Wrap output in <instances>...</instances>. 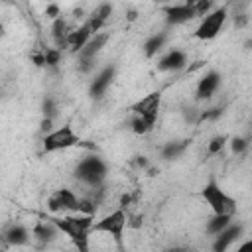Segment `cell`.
I'll return each instance as SVG.
<instances>
[{
	"mask_svg": "<svg viewBox=\"0 0 252 252\" xmlns=\"http://www.w3.org/2000/svg\"><path fill=\"white\" fill-rule=\"evenodd\" d=\"M55 226L61 234L69 238L75 252H91V232L94 219L93 215H63V217H51Z\"/></svg>",
	"mask_w": 252,
	"mask_h": 252,
	"instance_id": "6da1fadb",
	"label": "cell"
},
{
	"mask_svg": "<svg viewBox=\"0 0 252 252\" xmlns=\"http://www.w3.org/2000/svg\"><path fill=\"white\" fill-rule=\"evenodd\" d=\"M106 173H108L106 161L102 158L94 156V154L83 158L77 163V167H75V177L83 185H87L89 189H100L102 183H104V179H106Z\"/></svg>",
	"mask_w": 252,
	"mask_h": 252,
	"instance_id": "7a4b0ae2",
	"label": "cell"
},
{
	"mask_svg": "<svg viewBox=\"0 0 252 252\" xmlns=\"http://www.w3.org/2000/svg\"><path fill=\"white\" fill-rule=\"evenodd\" d=\"M128 215L124 209H116L108 215H104L102 219L94 220L93 224V232H102V234H110L112 240L116 242L118 250L124 252V230L128 226Z\"/></svg>",
	"mask_w": 252,
	"mask_h": 252,
	"instance_id": "3957f363",
	"label": "cell"
},
{
	"mask_svg": "<svg viewBox=\"0 0 252 252\" xmlns=\"http://www.w3.org/2000/svg\"><path fill=\"white\" fill-rule=\"evenodd\" d=\"M201 197L207 201V205L211 207L213 215H230V217H234V213H236V201L215 179H209L203 185Z\"/></svg>",
	"mask_w": 252,
	"mask_h": 252,
	"instance_id": "277c9868",
	"label": "cell"
},
{
	"mask_svg": "<svg viewBox=\"0 0 252 252\" xmlns=\"http://www.w3.org/2000/svg\"><path fill=\"white\" fill-rule=\"evenodd\" d=\"M81 144V136L75 132V128L71 124H63L59 128H53L49 134L43 136L41 140V148L45 154H53V152H63L69 148H75Z\"/></svg>",
	"mask_w": 252,
	"mask_h": 252,
	"instance_id": "5b68a950",
	"label": "cell"
},
{
	"mask_svg": "<svg viewBox=\"0 0 252 252\" xmlns=\"http://www.w3.org/2000/svg\"><path fill=\"white\" fill-rule=\"evenodd\" d=\"M47 209L57 217L77 215V213H81V197L69 187H59L49 195Z\"/></svg>",
	"mask_w": 252,
	"mask_h": 252,
	"instance_id": "8992f818",
	"label": "cell"
},
{
	"mask_svg": "<svg viewBox=\"0 0 252 252\" xmlns=\"http://www.w3.org/2000/svg\"><path fill=\"white\" fill-rule=\"evenodd\" d=\"M226 18H228V8L226 6H215L205 18H201V22L195 30V37L203 39V41L217 37L220 33V30L224 28Z\"/></svg>",
	"mask_w": 252,
	"mask_h": 252,
	"instance_id": "52a82bcc",
	"label": "cell"
},
{
	"mask_svg": "<svg viewBox=\"0 0 252 252\" xmlns=\"http://www.w3.org/2000/svg\"><path fill=\"white\" fill-rule=\"evenodd\" d=\"M110 39V33H106V32H100V33H94L93 37H91V41L77 53V57H79V67H81V71H91L93 67H94V63H96V57H98V53L104 49V45H106V41Z\"/></svg>",
	"mask_w": 252,
	"mask_h": 252,
	"instance_id": "ba28073f",
	"label": "cell"
},
{
	"mask_svg": "<svg viewBox=\"0 0 252 252\" xmlns=\"http://www.w3.org/2000/svg\"><path fill=\"white\" fill-rule=\"evenodd\" d=\"M159 104H161V93L156 91V93L146 94V96L140 98L138 102H134L130 110H132L134 116H142V118H146L148 122L156 124L158 114H159Z\"/></svg>",
	"mask_w": 252,
	"mask_h": 252,
	"instance_id": "9c48e42d",
	"label": "cell"
},
{
	"mask_svg": "<svg viewBox=\"0 0 252 252\" xmlns=\"http://www.w3.org/2000/svg\"><path fill=\"white\" fill-rule=\"evenodd\" d=\"M163 14H165V22L167 26H181L187 24L197 16V8L195 2H185V4H167L163 6Z\"/></svg>",
	"mask_w": 252,
	"mask_h": 252,
	"instance_id": "30bf717a",
	"label": "cell"
},
{
	"mask_svg": "<svg viewBox=\"0 0 252 252\" xmlns=\"http://www.w3.org/2000/svg\"><path fill=\"white\" fill-rule=\"evenodd\" d=\"M114 77H116V65L110 63V65L102 67V69L94 75V79L91 81V87H89V94H91V98L100 100V98L106 94V91L110 89Z\"/></svg>",
	"mask_w": 252,
	"mask_h": 252,
	"instance_id": "8fae6325",
	"label": "cell"
},
{
	"mask_svg": "<svg viewBox=\"0 0 252 252\" xmlns=\"http://www.w3.org/2000/svg\"><path fill=\"white\" fill-rule=\"evenodd\" d=\"M185 65H187V53H185L183 49H177V47L165 51V53L158 59V69H159V71H165V73H177V71H181Z\"/></svg>",
	"mask_w": 252,
	"mask_h": 252,
	"instance_id": "7c38bea8",
	"label": "cell"
},
{
	"mask_svg": "<svg viewBox=\"0 0 252 252\" xmlns=\"http://www.w3.org/2000/svg\"><path fill=\"white\" fill-rule=\"evenodd\" d=\"M220 83H222V77L219 71H209L205 73L199 83H197V89H195V96L197 100H207L211 98L219 89H220Z\"/></svg>",
	"mask_w": 252,
	"mask_h": 252,
	"instance_id": "4fadbf2b",
	"label": "cell"
},
{
	"mask_svg": "<svg viewBox=\"0 0 252 252\" xmlns=\"http://www.w3.org/2000/svg\"><path fill=\"white\" fill-rule=\"evenodd\" d=\"M244 232V226L240 222H232L228 228H224L220 234L215 236L213 240V252H226Z\"/></svg>",
	"mask_w": 252,
	"mask_h": 252,
	"instance_id": "5bb4252c",
	"label": "cell"
},
{
	"mask_svg": "<svg viewBox=\"0 0 252 252\" xmlns=\"http://www.w3.org/2000/svg\"><path fill=\"white\" fill-rule=\"evenodd\" d=\"M33 238V234L28 230V226H24L22 222H12L10 226L4 228V240L12 246H24Z\"/></svg>",
	"mask_w": 252,
	"mask_h": 252,
	"instance_id": "9a60e30c",
	"label": "cell"
},
{
	"mask_svg": "<svg viewBox=\"0 0 252 252\" xmlns=\"http://www.w3.org/2000/svg\"><path fill=\"white\" fill-rule=\"evenodd\" d=\"M94 33L91 32V28L87 26V24H81L79 28H75L71 33H69V39H67V49L71 51V53H79L89 41H91V37H93Z\"/></svg>",
	"mask_w": 252,
	"mask_h": 252,
	"instance_id": "2e32d148",
	"label": "cell"
},
{
	"mask_svg": "<svg viewBox=\"0 0 252 252\" xmlns=\"http://www.w3.org/2000/svg\"><path fill=\"white\" fill-rule=\"evenodd\" d=\"M32 234H33V238L41 244V246H47L49 242H53L61 232H59V228L55 226V222L49 219V220H43V222H37L35 226H33V230H32Z\"/></svg>",
	"mask_w": 252,
	"mask_h": 252,
	"instance_id": "e0dca14e",
	"label": "cell"
},
{
	"mask_svg": "<svg viewBox=\"0 0 252 252\" xmlns=\"http://www.w3.org/2000/svg\"><path fill=\"white\" fill-rule=\"evenodd\" d=\"M110 14H112V6H110V4H100V6L94 8V12L89 16V20H87L85 24L91 28L93 33H100V30H102L104 24L108 22Z\"/></svg>",
	"mask_w": 252,
	"mask_h": 252,
	"instance_id": "ac0fdd59",
	"label": "cell"
},
{
	"mask_svg": "<svg viewBox=\"0 0 252 252\" xmlns=\"http://www.w3.org/2000/svg\"><path fill=\"white\" fill-rule=\"evenodd\" d=\"M73 30L69 28V24L63 20V18H57L53 20V26H51V37H53V43L55 47L61 51V49H67V39H69V33Z\"/></svg>",
	"mask_w": 252,
	"mask_h": 252,
	"instance_id": "d6986e66",
	"label": "cell"
},
{
	"mask_svg": "<svg viewBox=\"0 0 252 252\" xmlns=\"http://www.w3.org/2000/svg\"><path fill=\"white\" fill-rule=\"evenodd\" d=\"M187 148H189V140H171V142H167V144L161 146L159 156H161V159L171 161V159L181 158Z\"/></svg>",
	"mask_w": 252,
	"mask_h": 252,
	"instance_id": "ffe728a7",
	"label": "cell"
},
{
	"mask_svg": "<svg viewBox=\"0 0 252 252\" xmlns=\"http://www.w3.org/2000/svg\"><path fill=\"white\" fill-rule=\"evenodd\" d=\"M165 41H167V32H158V33H152L146 41H144V53L146 57H156L158 53L163 51L165 47Z\"/></svg>",
	"mask_w": 252,
	"mask_h": 252,
	"instance_id": "44dd1931",
	"label": "cell"
},
{
	"mask_svg": "<svg viewBox=\"0 0 252 252\" xmlns=\"http://www.w3.org/2000/svg\"><path fill=\"white\" fill-rule=\"evenodd\" d=\"M232 219H234V217H230V215H213V217L207 220V228H205L207 234L215 238L217 234H220L224 228H228V226L234 222Z\"/></svg>",
	"mask_w": 252,
	"mask_h": 252,
	"instance_id": "7402d4cb",
	"label": "cell"
},
{
	"mask_svg": "<svg viewBox=\"0 0 252 252\" xmlns=\"http://www.w3.org/2000/svg\"><path fill=\"white\" fill-rule=\"evenodd\" d=\"M154 126H156V124L148 122L146 118H142V116H134V114H132L130 128H132V132H134V134H148V132H150Z\"/></svg>",
	"mask_w": 252,
	"mask_h": 252,
	"instance_id": "603a6c76",
	"label": "cell"
},
{
	"mask_svg": "<svg viewBox=\"0 0 252 252\" xmlns=\"http://www.w3.org/2000/svg\"><path fill=\"white\" fill-rule=\"evenodd\" d=\"M41 110H43V118H55L57 116V102L53 96H45L41 102Z\"/></svg>",
	"mask_w": 252,
	"mask_h": 252,
	"instance_id": "cb8c5ba5",
	"label": "cell"
},
{
	"mask_svg": "<svg viewBox=\"0 0 252 252\" xmlns=\"http://www.w3.org/2000/svg\"><path fill=\"white\" fill-rule=\"evenodd\" d=\"M228 144H230V152L238 156V154H244V152L248 150V144H250V142H248L246 138H242V136H234V138H230Z\"/></svg>",
	"mask_w": 252,
	"mask_h": 252,
	"instance_id": "d4e9b609",
	"label": "cell"
},
{
	"mask_svg": "<svg viewBox=\"0 0 252 252\" xmlns=\"http://www.w3.org/2000/svg\"><path fill=\"white\" fill-rule=\"evenodd\" d=\"M226 142H228V138H226V136H215V138L209 142V146H207V152H209L211 156H215V154L222 152V148L226 146Z\"/></svg>",
	"mask_w": 252,
	"mask_h": 252,
	"instance_id": "484cf974",
	"label": "cell"
},
{
	"mask_svg": "<svg viewBox=\"0 0 252 252\" xmlns=\"http://www.w3.org/2000/svg\"><path fill=\"white\" fill-rule=\"evenodd\" d=\"M59 57H61V51L57 49V47H47L45 51H43V61H45V65H57L59 63Z\"/></svg>",
	"mask_w": 252,
	"mask_h": 252,
	"instance_id": "4316f807",
	"label": "cell"
},
{
	"mask_svg": "<svg viewBox=\"0 0 252 252\" xmlns=\"http://www.w3.org/2000/svg\"><path fill=\"white\" fill-rule=\"evenodd\" d=\"M45 14H47L49 18H53V20L61 18V16H59V6H57V4H49V6H47V10H45Z\"/></svg>",
	"mask_w": 252,
	"mask_h": 252,
	"instance_id": "83f0119b",
	"label": "cell"
},
{
	"mask_svg": "<svg viewBox=\"0 0 252 252\" xmlns=\"http://www.w3.org/2000/svg\"><path fill=\"white\" fill-rule=\"evenodd\" d=\"M236 252H252V238H248V240H244L238 248H236Z\"/></svg>",
	"mask_w": 252,
	"mask_h": 252,
	"instance_id": "f1b7e54d",
	"label": "cell"
},
{
	"mask_svg": "<svg viewBox=\"0 0 252 252\" xmlns=\"http://www.w3.org/2000/svg\"><path fill=\"white\" fill-rule=\"evenodd\" d=\"M246 20H248L246 14H236V16H234V26H236V28H242V26L246 24Z\"/></svg>",
	"mask_w": 252,
	"mask_h": 252,
	"instance_id": "f546056e",
	"label": "cell"
},
{
	"mask_svg": "<svg viewBox=\"0 0 252 252\" xmlns=\"http://www.w3.org/2000/svg\"><path fill=\"white\" fill-rule=\"evenodd\" d=\"M136 163H138L140 167H148V159H146L144 156H138V158H136Z\"/></svg>",
	"mask_w": 252,
	"mask_h": 252,
	"instance_id": "4dcf8cb0",
	"label": "cell"
},
{
	"mask_svg": "<svg viewBox=\"0 0 252 252\" xmlns=\"http://www.w3.org/2000/svg\"><path fill=\"white\" fill-rule=\"evenodd\" d=\"M167 252H191L187 246H173V248H169Z\"/></svg>",
	"mask_w": 252,
	"mask_h": 252,
	"instance_id": "1f68e13d",
	"label": "cell"
}]
</instances>
